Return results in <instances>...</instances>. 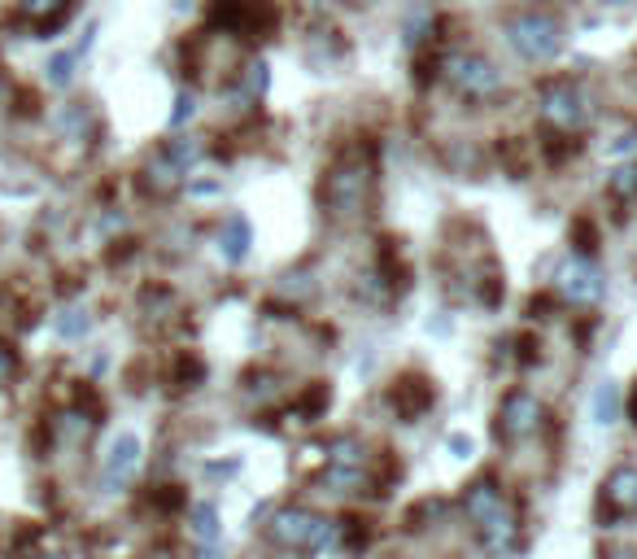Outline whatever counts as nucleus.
Returning a JSON list of instances; mask_svg holds the SVG:
<instances>
[{
    "label": "nucleus",
    "instance_id": "17",
    "mask_svg": "<svg viewBox=\"0 0 637 559\" xmlns=\"http://www.w3.org/2000/svg\"><path fill=\"white\" fill-rule=\"evenodd\" d=\"M323 459H328V468H341V472H363L367 468V446L358 442V437L341 433L332 437L328 450H323Z\"/></svg>",
    "mask_w": 637,
    "mask_h": 559
},
{
    "label": "nucleus",
    "instance_id": "38",
    "mask_svg": "<svg viewBox=\"0 0 637 559\" xmlns=\"http://www.w3.org/2000/svg\"><path fill=\"white\" fill-rule=\"evenodd\" d=\"M633 415H637V398H633Z\"/></svg>",
    "mask_w": 637,
    "mask_h": 559
},
{
    "label": "nucleus",
    "instance_id": "31",
    "mask_svg": "<svg viewBox=\"0 0 637 559\" xmlns=\"http://www.w3.org/2000/svg\"><path fill=\"white\" fill-rule=\"evenodd\" d=\"M446 446H450V455H454V459H472V455H476V442H472L467 433H450V437H446Z\"/></svg>",
    "mask_w": 637,
    "mask_h": 559
},
{
    "label": "nucleus",
    "instance_id": "32",
    "mask_svg": "<svg viewBox=\"0 0 637 559\" xmlns=\"http://www.w3.org/2000/svg\"><path fill=\"white\" fill-rule=\"evenodd\" d=\"M210 477H236V472H240V459H227V463H210Z\"/></svg>",
    "mask_w": 637,
    "mask_h": 559
},
{
    "label": "nucleus",
    "instance_id": "12",
    "mask_svg": "<svg viewBox=\"0 0 637 559\" xmlns=\"http://www.w3.org/2000/svg\"><path fill=\"white\" fill-rule=\"evenodd\" d=\"M389 402H393V411H398L402 420H419V415L432 407V385L424 376H402L398 385L389 389Z\"/></svg>",
    "mask_w": 637,
    "mask_h": 559
},
{
    "label": "nucleus",
    "instance_id": "5",
    "mask_svg": "<svg viewBox=\"0 0 637 559\" xmlns=\"http://www.w3.org/2000/svg\"><path fill=\"white\" fill-rule=\"evenodd\" d=\"M210 27H219L223 35H236L245 44H258L280 27V9H275V0H214Z\"/></svg>",
    "mask_w": 637,
    "mask_h": 559
},
{
    "label": "nucleus",
    "instance_id": "24",
    "mask_svg": "<svg viewBox=\"0 0 637 559\" xmlns=\"http://www.w3.org/2000/svg\"><path fill=\"white\" fill-rule=\"evenodd\" d=\"M66 5L70 0H18L22 14H27L31 22H40V27H53V22L66 14Z\"/></svg>",
    "mask_w": 637,
    "mask_h": 559
},
{
    "label": "nucleus",
    "instance_id": "11",
    "mask_svg": "<svg viewBox=\"0 0 637 559\" xmlns=\"http://www.w3.org/2000/svg\"><path fill=\"white\" fill-rule=\"evenodd\" d=\"M603 503L616 511V516H637V468L633 463H620V468L607 472Z\"/></svg>",
    "mask_w": 637,
    "mask_h": 559
},
{
    "label": "nucleus",
    "instance_id": "4",
    "mask_svg": "<svg viewBox=\"0 0 637 559\" xmlns=\"http://www.w3.org/2000/svg\"><path fill=\"white\" fill-rule=\"evenodd\" d=\"M441 79L450 83L454 97H463L472 105H494L502 92H507L502 70L489 62L485 53H472V49H454L441 57Z\"/></svg>",
    "mask_w": 637,
    "mask_h": 559
},
{
    "label": "nucleus",
    "instance_id": "29",
    "mask_svg": "<svg viewBox=\"0 0 637 559\" xmlns=\"http://www.w3.org/2000/svg\"><path fill=\"white\" fill-rule=\"evenodd\" d=\"M192 114H197V97H192V92H179V97H175V110H171V127L192 123Z\"/></svg>",
    "mask_w": 637,
    "mask_h": 559
},
{
    "label": "nucleus",
    "instance_id": "28",
    "mask_svg": "<svg viewBox=\"0 0 637 559\" xmlns=\"http://www.w3.org/2000/svg\"><path fill=\"white\" fill-rule=\"evenodd\" d=\"M57 127H62V132L66 136H83V132H88V127H92V114H88V105H66V110H62V118H57Z\"/></svg>",
    "mask_w": 637,
    "mask_h": 559
},
{
    "label": "nucleus",
    "instance_id": "14",
    "mask_svg": "<svg viewBox=\"0 0 637 559\" xmlns=\"http://www.w3.org/2000/svg\"><path fill=\"white\" fill-rule=\"evenodd\" d=\"M140 184H144V193H153V197H175L179 188H184V171H179L166 153H153V158L144 162Z\"/></svg>",
    "mask_w": 637,
    "mask_h": 559
},
{
    "label": "nucleus",
    "instance_id": "26",
    "mask_svg": "<svg viewBox=\"0 0 637 559\" xmlns=\"http://www.w3.org/2000/svg\"><path fill=\"white\" fill-rule=\"evenodd\" d=\"M75 66H79V53L75 49L57 53L53 62H48V83H53V88H66V83L75 79Z\"/></svg>",
    "mask_w": 637,
    "mask_h": 559
},
{
    "label": "nucleus",
    "instance_id": "27",
    "mask_svg": "<svg viewBox=\"0 0 637 559\" xmlns=\"http://www.w3.org/2000/svg\"><path fill=\"white\" fill-rule=\"evenodd\" d=\"M332 402V394L323 385H315L310 394H302V402H297V424H315V415Z\"/></svg>",
    "mask_w": 637,
    "mask_h": 559
},
{
    "label": "nucleus",
    "instance_id": "25",
    "mask_svg": "<svg viewBox=\"0 0 637 559\" xmlns=\"http://www.w3.org/2000/svg\"><path fill=\"white\" fill-rule=\"evenodd\" d=\"M162 153H166V158H171V162L179 166V171L188 175L192 166L201 162V140H192V136H188V140H171V145H166Z\"/></svg>",
    "mask_w": 637,
    "mask_h": 559
},
{
    "label": "nucleus",
    "instance_id": "34",
    "mask_svg": "<svg viewBox=\"0 0 637 559\" xmlns=\"http://www.w3.org/2000/svg\"><path fill=\"white\" fill-rule=\"evenodd\" d=\"M341 5H350V9H367V5H376V0H341Z\"/></svg>",
    "mask_w": 637,
    "mask_h": 559
},
{
    "label": "nucleus",
    "instance_id": "18",
    "mask_svg": "<svg viewBox=\"0 0 637 559\" xmlns=\"http://www.w3.org/2000/svg\"><path fill=\"white\" fill-rule=\"evenodd\" d=\"M590 415H594V424H620V415H624V389L616 385V380H603V385L594 389V402H590Z\"/></svg>",
    "mask_w": 637,
    "mask_h": 559
},
{
    "label": "nucleus",
    "instance_id": "37",
    "mask_svg": "<svg viewBox=\"0 0 637 559\" xmlns=\"http://www.w3.org/2000/svg\"><path fill=\"white\" fill-rule=\"evenodd\" d=\"M0 97H5V79H0Z\"/></svg>",
    "mask_w": 637,
    "mask_h": 559
},
{
    "label": "nucleus",
    "instance_id": "23",
    "mask_svg": "<svg viewBox=\"0 0 637 559\" xmlns=\"http://www.w3.org/2000/svg\"><path fill=\"white\" fill-rule=\"evenodd\" d=\"M428 35H432V9L415 5L411 14H406V22H402V44H406V49H419Z\"/></svg>",
    "mask_w": 637,
    "mask_h": 559
},
{
    "label": "nucleus",
    "instance_id": "30",
    "mask_svg": "<svg viewBox=\"0 0 637 559\" xmlns=\"http://www.w3.org/2000/svg\"><path fill=\"white\" fill-rule=\"evenodd\" d=\"M14 376H18V350L9 346V341H0V389H5Z\"/></svg>",
    "mask_w": 637,
    "mask_h": 559
},
{
    "label": "nucleus",
    "instance_id": "36",
    "mask_svg": "<svg viewBox=\"0 0 637 559\" xmlns=\"http://www.w3.org/2000/svg\"><path fill=\"white\" fill-rule=\"evenodd\" d=\"M611 559H637V551H611Z\"/></svg>",
    "mask_w": 637,
    "mask_h": 559
},
{
    "label": "nucleus",
    "instance_id": "19",
    "mask_svg": "<svg viewBox=\"0 0 637 559\" xmlns=\"http://www.w3.org/2000/svg\"><path fill=\"white\" fill-rule=\"evenodd\" d=\"M188 529H192V538H197L201 546H219V538H223L219 507H214V503H192L188 507Z\"/></svg>",
    "mask_w": 637,
    "mask_h": 559
},
{
    "label": "nucleus",
    "instance_id": "9",
    "mask_svg": "<svg viewBox=\"0 0 637 559\" xmlns=\"http://www.w3.org/2000/svg\"><path fill=\"white\" fill-rule=\"evenodd\" d=\"M319 516L310 507H280L267 525V538L284 551H310V538H315Z\"/></svg>",
    "mask_w": 637,
    "mask_h": 559
},
{
    "label": "nucleus",
    "instance_id": "16",
    "mask_svg": "<svg viewBox=\"0 0 637 559\" xmlns=\"http://www.w3.org/2000/svg\"><path fill=\"white\" fill-rule=\"evenodd\" d=\"M306 57H310V66H315V70H332L345 57L341 31H336V27H319L315 35H310V44H306Z\"/></svg>",
    "mask_w": 637,
    "mask_h": 559
},
{
    "label": "nucleus",
    "instance_id": "15",
    "mask_svg": "<svg viewBox=\"0 0 637 559\" xmlns=\"http://www.w3.org/2000/svg\"><path fill=\"white\" fill-rule=\"evenodd\" d=\"M502 507H507V498H502V490L489 477H480V481H472L463 490V511H467L472 525H485V520L494 516V511H502Z\"/></svg>",
    "mask_w": 637,
    "mask_h": 559
},
{
    "label": "nucleus",
    "instance_id": "20",
    "mask_svg": "<svg viewBox=\"0 0 637 559\" xmlns=\"http://www.w3.org/2000/svg\"><path fill=\"white\" fill-rule=\"evenodd\" d=\"M267 88H271V66L262 62V57H254V62L240 66V101L258 105L262 97H267Z\"/></svg>",
    "mask_w": 637,
    "mask_h": 559
},
{
    "label": "nucleus",
    "instance_id": "13",
    "mask_svg": "<svg viewBox=\"0 0 637 559\" xmlns=\"http://www.w3.org/2000/svg\"><path fill=\"white\" fill-rule=\"evenodd\" d=\"M249 245H254V228H249L245 214H227L223 228H219V258L223 263H245L249 258Z\"/></svg>",
    "mask_w": 637,
    "mask_h": 559
},
{
    "label": "nucleus",
    "instance_id": "10",
    "mask_svg": "<svg viewBox=\"0 0 637 559\" xmlns=\"http://www.w3.org/2000/svg\"><path fill=\"white\" fill-rule=\"evenodd\" d=\"M476 538H480V546H485L489 555L502 559V555H511L515 546H520V520H515L511 507H502V511H494V516L485 520V525H476Z\"/></svg>",
    "mask_w": 637,
    "mask_h": 559
},
{
    "label": "nucleus",
    "instance_id": "1",
    "mask_svg": "<svg viewBox=\"0 0 637 559\" xmlns=\"http://www.w3.org/2000/svg\"><path fill=\"white\" fill-rule=\"evenodd\" d=\"M371 188H376V162L363 149H341L323 175V214L336 223H358L371 206Z\"/></svg>",
    "mask_w": 637,
    "mask_h": 559
},
{
    "label": "nucleus",
    "instance_id": "8",
    "mask_svg": "<svg viewBox=\"0 0 637 559\" xmlns=\"http://www.w3.org/2000/svg\"><path fill=\"white\" fill-rule=\"evenodd\" d=\"M140 463H144V442L136 433H118L114 442L105 446V455H101V490L105 494L127 490V485L136 481Z\"/></svg>",
    "mask_w": 637,
    "mask_h": 559
},
{
    "label": "nucleus",
    "instance_id": "2",
    "mask_svg": "<svg viewBox=\"0 0 637 559\" xmlns=\"http://www.w3.org/2000/svg\"><path fill=\"white\" fill-rule=\"evenodd\" d=\"M502 35H507L511 53L528 66H550L563 53V40H568L563 18L546 5H524V9H515V14H507Z\"/></svg>",
    "mask_w": 637,
    "mask_h": 559
},
{
    "label": "nucleus",
    "instance_id": "21",
    "mask_svg": "<svg viewBox=\"0 0 637 559\" xmlns=\"http://www.w3.org/2000/svg\"><path fill=\"white\" fill-rule=\"evenodd\" d=\"M607 193L620 201V206H633L637 201V162H620L616 171L607 175Z\"/></svg>",
    "mask_w": 637,
    "mask_h": 559
},
{
    "label": "nucleus",
    "instance_id": "35",
    "mask_svg": "<svg viewBox=\"0 0 637 559\" xmlns=\"http://www.w3.org/2000/svg\"><path fill=\"white\" fill-rule=\"evenodd\" d=\"M603 5H607V9H629L633 0H603Z\"/></svg>",
    "mask_w": 637,
    "mask_h": 559
},
{
    "label": "nucleus",
    "instance_id": "33",
    "mask_svg": "<svg viewBox=\"0 0 637 559\" xmlns=\"http://www.w3.org/2000/svg\"><path fill=\"white\" fill-rule=\"evenodd\" d=\"M197 559H227V555L219 551V546H201V551H197Z\"/></svg>",
    "mask_w": 637,
    "mask_h": 559
},
{
    "label": "nucleus",
    "instance_id": "7",
    "mask_svg": "<svg viewBox=\"0 0 637 559\" xmlns=\"http://www.w3.org/2000/svg\"><path fill=\"white\" fill-rule=\"evenodd\" d=\"M542 424H546V407H542V398H537V394H528V389H511V394H502L498 415H494L498 442H528Z\"/></svg>",
    "mask_w": 637,
    "mask_h": 559
},
{
    "label": "nucleus",
    "instance_id": "3",
    "mask_svg": "<svg viewBox=\"0 0 637 559\" xmlns=\"http://www.w3.org/2000/svg\"><path fill=\"white\" fill-rule=\"evenodd\" d=\"M537 118L550 127V136H581L594 118V97L585 92L581 79L555 75L537 83Z\"/></svg>",
    "mask_w": 637,
    "mask_h": 559
},
{
    "label": "nucleus",
    "instance_id": "6",
    "mask_svg": "<svg viewBox=\"0 0 637 559\" xmlns=\"http://www.w3.org/2000/svg\"><path fill=\"white\" fill-rule=\"evenodd\" d=\"M555 293H559V302L581 306V311H594V306L607 297V276H603V267H598L594 258L572 254V258H563L559 271H555Z\"/></svg>",
    "mask_w": 637,
    "mask_h": 559
},
{
    "label": "nucleus",
    "instance_id": "22",
    "mask_svg": "<svg viewBox=\"0 0 637 559\" xmlns=\"http://www.w3.org/2000/svg\"><path fill=\"white\" fill-rule=\"evenodd\" d=\"M88 328H92L88 306H66V311H57V337L62 341H83Z\"/></svg>",
    "mask_w": 637,
    "mask_h": 559
}]
</instances>
